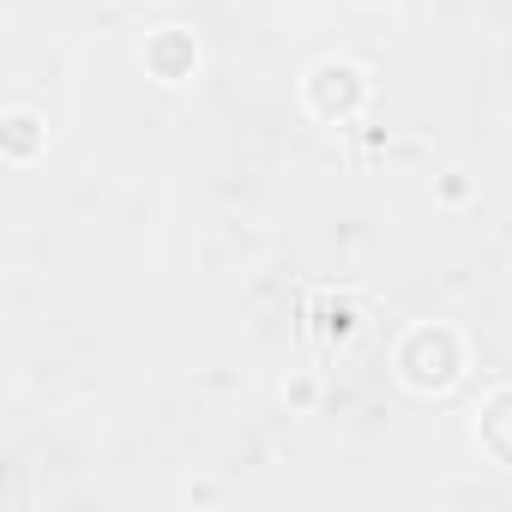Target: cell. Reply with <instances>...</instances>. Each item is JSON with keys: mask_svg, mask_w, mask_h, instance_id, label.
I'll list each match as a JSON object with an SVG mask.
<instances>
[{"mask_svg": "<svg viewBox=\"0 0 512 512\" xmlns=\"http://www.w3.org/2000/svg\"><path fill=\"white\" fill-rule=\"evenodd\" d=\"M476 446L500 464V470H512V386H494L482 404H476Z\"/></svg>", "mask_w": 512, "mask_h": 512, "instance_id": "obj_4", "label": "cell"}, {"mask_svg": "<svg viewBox=\"0 0 512 512\" xmlns=\"http://www.w3.org/2000/svg\"><path fill=\"white\" fill-rule=\"evenodd\" d=\"M392 368H398V386H404V392H416V398H446V392L464 380V368H470L464 332L446 326V320H422V326H410V332L398 338Z\"/></svg>", "mask_w": 512, "mask_h": 512, "instance_id": "obj_1", "label": "cell"}, {"mask_svg": "<svg viewBox=\"0 0 512 512\" xmlns=\"http://www.w3.org/2000/svg\"><path fill=\"white\" fill-rule=\"evenodd\" d=\"M0 139H7V163H37L43 145H49V121L37 109H7V127H0Z\"/></svg>", "mask_w": 512, "mask_h": 512, "instance_id": "obj_5", "label": "cell"}, {"mask_svg": "<svg viewBox=\"0 0 512 512\" xmlns=\"http://www.w3.org/2000/svg\"><path fill=\"white\" fill-rule=\"evenodd\" d=\"M139 55H145V73H151L157 85H181V79H193V73H199V43H193L181 25L151 31Z\"/></svg>", "mask_w": 512, "mask_h": 512, "instance_id": "obj_3", "label": "cell"}, {"mask_svg": "<svg viewBox=\"0 0 512 512\" xmlns=\"http://www.w3.org/2000/svg\"><path fill=\"white\" fill-rule=\"evenodd\" d=\"M284 398H290V410H314L320 404V380L314 374H296V380H284Z\"/></svg>", "mask_w": 512, "mask_h": 512, "instance_id": "obj_6", "label": "cell"}, {"mask_svg": "<svg viewBox=\"0 0 512 512\" xmlns=\"http://www.w3.org/2000/svg\"><path fill=\"white\" fill-rule=\"evenodd\" d=\"M368 7H398V0H368Z\"/></svg>", "mask_w": 512, "mask_h": 512, "instance_id": "obj_7", "label": "cell"}, {"mask_svg": "<svg viewBox=\"0 0 512 512\" xmlns=\"http://www.w3.org/2000/svg\"><path fill=\"white\" fill-rule=\"evenodd\" d=\"M368 67L362 61H344V55H326L308 67L302 79V109L320 121V127H350L362 109H368Z\"/></svg>", "mask_w": 512, "mask_h": 512, "instance_id": "obj_2", "label": "cell"}]
</instances>
